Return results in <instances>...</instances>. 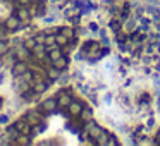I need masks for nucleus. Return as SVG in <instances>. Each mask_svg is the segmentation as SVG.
<instances>
[{
    "instance_id": "obj_1",
    "label": "nucleus",
    "mask_w": 160,
    "mask_h": 146,
    "mask_svg": "<svg viewBox=\"0 0 160 146\" xmlns=\"http://www.w3.org/2000/svg\"><path fill=\"white\" fill-rule=\"evenodd\" d=\"M21 23H22V21L19 17H9L7 19V28H9V29H17V26Z\"/></svg>"
},
{
    "instance_id": "obj_2",
    "label": "nucleus",
    "mask_w": 160,
    "mask_h": 146,
    "mask_svg": "<svg viewBox=\"0 0 160 146\" xmlns=\"http://www.w3.org/2000/svg\"><path fill=\"white\" fill-rule=\"evenodd\" d=\"M153 141H155V144H160V129L157 131V134H155V139H153Z\"/></svg>"
},
{
    "instance_id": "obj_3",
    "label": "nucleus",
    "mask_w": 160,
    "mask_h": 146,
    "mask_svg": "<svg viewBox=\"0 0 160 146\" xmlns=\"http://www.w3.org/2000/svg\"><path fill=\"white\" fill-rule=\"evenodd\" d=\"M5 50H7V45H5L4 41H0V53H4Z\"/></svg>"
}]
</instances>
